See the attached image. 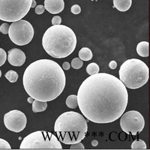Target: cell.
<instances>
[{"label":"cell","mask_w":150,"mask_h":150,"mask_svg":"<svg viewBox=\"0 0 150 150\" xmlns=\"http://www.w3.org/2000/svg\"><path fill=\"white\" fill-rule=\"evenodd\" d=\"M27 117L19 110H12L4 115L5 127L13 132L19 133L23 131L27 125Z\"/></svg>","instance_id":"obj_10"},{"label":"cell","mask_w":150,"mask_h":150,"mask_svg":"<svg viewBox=\"0 0 150 150\" xmlns=\"http://www.w3.org/2000/svg\"><path fill=\"white\" fill-rule=\"evenodd\" d=\"M54 131L59 141L64 144H72L82 141L88 131L84 117L75 112L62 113L55 122Z\"/></svg>","instance_id":"obj_4"},{"label":"cell","mask_w":150,"mask_h":150,"mask_svg":"<svg viewBox=\"0 0 150 150\" xmlns=\"http://www.w3.org/2000/svg\"><path fill=\"white\" fill-rule=\"evenodd\" d=\"M86 72L90 76L96 74L99 72V67L96 63H92L88 65L86 67Z\"/></svg>","instance_id":"obj_18"},{"label":"cell","mask_w":150,"mask_h":150,"mask_svg":"<svg viewBox=\"0 0 150 150\" xmlns=\"http://www.w3.org/2000/svg\"><path fill=\"white\" fill-rule=\"evenodd\" d=\"M9 25L8 23H3L0 26V32L3 34H7L9 30Z\"/></svg>","instance_id":"obj_24"},{"label":"cell","mask_w":150,"mask_h":150,"mask_svg":"<svg viewBox=\"0 0 150 150\" xmlns=\"http://www.w3.org/2000/svg\"><path fill=\"white\" fill-rule=\"evenodd\" d=\"M47 102L35 100L32 103V110L35 113L44 112L47 108Z\"/></svg>","instance_id":"obj_15"},{"label":"cell","mask_w":150,"mask_h":150,"mask_svg":"<svg viewBox=\"0 0 150 150\" xmlns=\"http://www.w3.org/2000/svg\"><path fill=\"white\" fill-rule=\"evenodd\" d=\"M23 83L28 95L35 100L51 101L64 89L66 77L63 69L50 59L38 60L26 68Z\"/></svg>","instance_id":"obj_2"},{"label":"cell","mask_w":150,"mask_h":150,"mask_svg":"<svg viewBox=\"0 0 150 150\" xmlns=\"http://www.w3.org/2000/svg\"><path fill=\"white\" fill-rule=\"evenodd\" d=\"M8 35L11 40L19 46L28 44L34 35L33 27L28 21L20 20L13 22L9 27Z\"/></svg>","instance_id":"obj_8"},{"label":"cell","mask_w":150,"mask_h":150,"mask_svg":"<svg viewBox=\"0 0 150 150\" xmlns=\"http://www.w3.org/2000/svg\"><path fill=\"white\" fill-rule=\"evenodd\" d=\"M71 146H70V149H84V145L81 143V142H77V143H76V144H71Z\"/></svg>","instance_id":"obj_26"},{"label":"cell","mask_w":150,"mask_h":150,"mask_svg":"<svg viewBox=\"0 0 150 150\" xmlns=\"http://www.w3.org/2000/svg\"><path fill=\"white\" fill-rule=\"evenodd\" d=\"M144 119L142 114L135 110H131L122 115L120 125L123 132L127 134L135 135L144 129Z\"/></svg>","instance_id":"obj_9"},{"label":"cell","mask_w":150,"mask_h":150,"mask_svg":"<svg viewBox=\"0 0 150 150\" xmlns=\"http://www.w3.org/2000/svg\"><path fill=\"white\" fill-rule=\"evenodd\" d=\"M79 56L81 60L88 61L92 59L93 57L92 52L88 48L84 47L81 48L79 52Z\"/></svg>","instance_id":"obj_16"},{"label":"cell","mask_w":150,"mask_h":150,"mask_svg":"<svg viewBox=\"0 0 150 150\" xmlns=\"http://www.w3.org/2000/svg\"><path fill=\"white\" fill-rule=\"evenodd\" d=\"M28 102L29 103H33V101H34V99L33 98H32V97H28Z\"/></svg>","instance_id":"obj_33"},{"label":"cell","mask_w":150,"mask_h":150,"mask_svg":"<svg viewBox=\"0 0 150 150\" xmlns=\"http://www.w3.org/2000/svg\"><path fill=\"white\" fill-rule=\"evenodd\" d=\"M63 148L59 139L50 132L37 131L30 133L23 140L20 149H48Z\"/></svg>","instance_id":"obj_7"},{"label":"cell","mask_w":150,"mask_h":150,"mask_svg":"<svg viewBox=\"0 0 150 150\" xmlns=\"http://www.w3.org/2000/svg\"><path fill=\"white\" fill-rule=\"evenodd\" d=\"M78 106L83 115L99 124L114 122L125 112L128 93L122 81L106 73L92 75L81 84Z\"/></svg>","instance_id":"obj_1"},{"label":"cell","mask_w":150,"mask_h":150,"mask_svg":"<svg viewBox=\"0 0 150 150\" xmlns=\"http://www.w3.org/2000/svg\"><path fill=\"white\" fill-rule=\"evenodd\" d=\"M71 67H72L73 68L77 70V69H79V68H81L83 67V62L80 58L76 57V58H74L72 61H71Z\"/></svg>","instance_id":"obj_21"},{"label":"cell","mask_w":150,"mask_h":150,"mask_svg":"<svg viewBox=\"0 0 150 150\" xmlns=\"http://www.w3.org/2000/svg\"><path fill=\"white\" fill-rule=\"evenodd\" d=\"M1 77V70H0V77Z\"/></svg>","instance_id":"obj_34"},{"label":"cell","mask_w":150,"mask_h":150,"mask_svg":"<svg viewBox=\"0 0 150 150\" xmlns=\"http://www.w3.org/2000/svg\"><path fill=\"white\" fill-rule=\"evenodd\" d=\"M70 68V64L68 62H64V63L63 64V69L65 70H69Z\"/></svg>","instance_id":"obj_30"},{"label":"cell","mask_w":150,"mask_h":150,"mask_svg":"<svg viewBox=\"0 0 150 150\" xmlns=\"http://www.w3.org/2000/svg\"><path fill=\"white\" fill-rule=\"evenodd\" d=\"M6 60V52L0 48V67L3 66L5 64Z\"/></svg>","instance_id":"obj_22"},{"label":"cell","mask_w":150,"mask_h":150,"mask_svg":"<svg viewBox=\"0 0 150 150\" xmlns=\"http://www.w3.org/2000/svg\"><path fill=\"white\" fill-rule=\"evenodd\" d=\"M26 55L19 48H12L8 52V61L12 66L21 67L25 63Z\"/></svg>","instance_id":"obj_11"},{"label":"cell","mask_w":150,"mask_h":150,"mask_svg":"<svg viewBox=\"0 0 150 150\" xmlns=\"http://www.w3.org/2000/svg\"><path fill=\"white\" fill-rule=\"evenodd\" d=\"M32 0H0V20L15 22L28 14Z\"/></svg>","instance_id":"obj_6"},{"label":"cell","mask_w":150,"mask_h":150,"mask_svg":"<svg viewBox=\"0 0 150 150\" xmlns=\"http://www.w3.org/2000/svg\"><path fill=\"white\" fill-rule=\"evenodd\" d=\"M0 149H11V146L9 144V143L7 141H6L5 140L0 139Z\"/></svg>","instance_id":"obj_23"},{"label":"cell","mask_w":150,"mask_h":150,"mask_svg":"<svg viewBox=\"0 0 150 150\" xmlns=\"http://www.w3.org/2000/svg\"><path fill=\"white\" fill-rule=\"evenodd\" d=\"M132 4V0H113L114 6L120 12L128 11Z\"/></svg>","instance_id":"obj_13"},{"label":"cell","mask_w":150,"mask_h":150,"mask_svg":"<svg viewBox=\"0 0 150 150\" xmlns=\"http://www.w3.org/2000/svg\"><path fill=\"white\" fill-rule=\"evenodd\" d=\"M36 6V1L35 0H32V4H31V8H34Z\"/></svg>","instance_id":"obj_32"},{"label":"cell","mask_w":150,"mask_h":150,"mask_svg":"<svg viewBox=\"0 0 150 150\" xmlns=\"http://www.w3.org/2000/svg\"><path fill=\"white\" fill-rule=\"evenodd\" d=\"M45 6L42 5H38L35 9V12L37 14H41L45 12Z\"/></svg>","instance_id":"obj_28"},{"label":"cell","mask_w":150,"mask_h":150,"mask_svg":"<svg viewBox=\"0 0 150 150\" xmlns=\"http://www.w3.org/2000/svg\"><path fill=\"white\" fill-rule=\"evenodd\" d=\"M66 104L70 108H76L78 106L77 96L76 95H71L68 96L66 100Z\"/></svg>","instance_id":"obj_17"},{"label":"cell","mask_w":150,"mask_h":150,"mask_svg":"<svg viewBox=\"0 0 150 150\" xmlns=\"http://www.w3.org/2000/svg\"><path fill=\"white\" fill-rule=\"evenodd\" d=\"M109 67H110V68H111V69H112V70L115 69V68L117 67V62L115 61H112L109 63Z\"/></svg>","instance_id":"obj_29"},{"label":"cell","mask_w":150,"mask_h":150,"mask_svg":"<svg viewBox=\"0 0 150 150\" xmlns=\"http://www.w3.org/2000/svg\"><path fill=\"white\" fill-rule=\"evenodd\" d=\"M6 79H8L11 83H15L18 79V74L14 70H9L5 75Z\"/></svg>","instance_id":"obj_19"},{"label":"cell","mask_w":150,"mask_h":150,"mask_svg":"<svg viewBox=\"0 0 150 150\" xmlns=\"http://www.w3.org/2000/svg\"><path fill=\"white\" fill-rule=\"evenodd\" d=\"M98 144H99V142H98V141H96V140H94V141H93L92 142V145L93 146H94V147H96V146H97V145H98Z\"/></svg>","instance_id":"obj_31"},{"label":"cell","mask_w":150,"mask_h":150,"mask_svg":"<svg viewBox=\"0 0 150 150\" xmlns=\"http://www.w3.org/2000/svg\"><path fill=\"white\" fill-rule=\"evenodd\" d=\"M120 80L129 89L135 90L144 86L149 79V68L138 59L126 61L119 69Z\"/></svg>","instance_id":"obj_5"},{"label":"cell","mask_w":150,"mask_h":150,"mask_svg":"<svg viewBox=\"0 0 150 150\" xmlns=\"http://www.w3.org/2000/svg\"><path fill=\"white\" fill-rule=\"evenodd\" d=\"M137 54L141 57L149 56V43L147 41H142L137 47Z\"/></svg>","instance_id":"obj_14"},{"label":"cell","mask_w":150,"mask_h":150,"mask_svg":"<svg viewBox=\"0 0 150 150\" xmlns=\"http://www.w3.org/2000/svg\"><path fill=\"white\" fill-rule=\"evenodd\" d=\"M42 45L47 53L57 59L68 57L76 49L77 38L74 32L65 25L48 28L43 35Z\"/></svg>","instance_id":"obj_3"},{"label":"cell","mask_w":150,"mask_h":150,"mask_svg":"<svg viewBox=\"0 0 150 150\" xmlns=\"http://www.w3.org/2000/svg\"><path fill=\"white\" fill-rule=\"evenodd\" d=\"M64 8L63 0H45V8L50 14H59L63 11Z\"/></svg>","instance_id":"obj_12"},{"label":"cell","mask_w":150,"mask_h":150,"mask_svg":"<svg viewBox=\"0 0 150 150\" xmlns=\"http://www.w3.org/2000/svg\"><path fill=\"white\" fill-rule=\"evenodd\" d=\"M62 21V19L60 16H54V17L52 19V23L53 25H60Z\"/></svg>","instance_id":"obj_27"},{"label":"cell","mask_w":150,"mask_h":150,"mask_svg":"<svg viewBox=\"0 0 150 150\" xmlns=\"http://www.w3.org/2000/svg\"><path fill=\"white\" fill-rule=\"evenodd\" d=\"M132 149H146L147 148V146H146V142L142 141V140H139V141H133L132 144Z\"/></svg>","instance_id":"obj_20"},{"label":"cell","mask_w":150,"mask_h":150,"mask_svg":"<svg viewBox=\"0 0 150 150\" xmlns=\"http://www.w3.org/2000/svg\"><path fill=\"white\" fill-rule=\"evenodd\" d=\"M81 11V9L79 5H74L71 8V12L74 14H79Z\"/></svg>","instance_id":"obj_25"}]
</instances>
